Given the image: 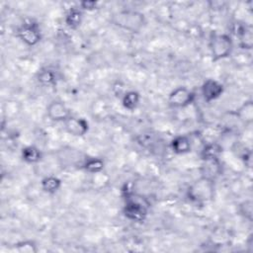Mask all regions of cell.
<instances>
[{
  "label": "cell",
  "mask_w": 253,
  "mask_h": 253,
  "mask_svg": "<svg viewBox=\"0 0 253 253\" xmlns=\"http://www.w3.org/2000/svg\"><path fill=\"white\" fill-rule=\"evenodd\" d=\"M214 182V180L201 175L189 185L186 192L188 200L195 204H205L212 201L215 194Z\"/></svg>",
  "instance_id": "1"
},
{
  "label": "cell",
  "mask_w": 253,
  "mask_h": 253,
  "mask_svg": "<svg viewBox=\"0 0 253 253\" xmlns=\"http://www.w3.org/2000/svg\"><path fill=\"white\" fill-rule=\"evenodd\" d=\"M112 23L126 32L138 33L146 24L145 16L135 10H121L113 14Z\"/></svg>",
  "instance_id": "2"
},
{
  "label": "cell",
  "mask_w": 253,
  "mask_h": 253,
  "mask_svg": "<svg viewBox=\"0 0 253 253\" xmlns=\"http://www.w3.org/2000/svg\"><path fill=\"white\" fill-rule=\"evenodd\" d=\"M210 51L211 59L218 61L227 58L233 50V40L228 34L213 33L210 38Z\"/></svg>",
  "instance_id": "3"
},
{
  "label": "cell",
  "mask_w": 253,
  "mask_h": 253,
  "mask_svg": "<svg viewBox=\"0 0 253 253\" xmlns=\"http://www.w3.org/2000/svg\"><path fill=\"white\" fill-rule=\"evenodd\" d=\"M17 37L28 46H35L42 41V32L39 24L28 21L21 24L16 31Z\"/></svg>",
  "instance_id": "4"
},
{
  "label": "cell",
  "mask_w": 253,
  "mask_h": 253,
  "mask_svg": "<svg viewBox=\"0 0 253 253\" xmlns=\"http://www.w3.org/2000/svg\"><path fill=\"white\" fill-rule=\"evenodd\" d=\"M123 212L125 216L133 222H142L148 214V207L133 198H128L124 206Z\"/></svg>",
  "instance_id": "5"
},
{
  "label": "cell",
  "mask_w": 253,
  "mask_h": 253,
  "mask_svg": "<svg viewBox=\"0 0 253 253\" xmlns=\"http://www.w3.org/2000/svg\"><path fill=\"white\" fill-rule=\"evenodd\" d=\"M196 99L194 91L185 86L176 87L168 96V103L171 107L181 109L190 106Z\"/></svg>",
  "instance_id": "6"
},
{
  "label": "cell",
  "mask_w": 253,
  "mask_h": 253,
  "mask_svg": "<svg viewBox=\"0 0 253 253\" xmlns=\"http://www.w3.org/2000/svg\"><path fill=\"white\" fill-rule=\"evenodd\" d=\"M46 116L55 123H64L72 115L70 109L60 100H53L46 106Z\"/></svg>",
  "instance_id": "7"
},
{
  "label": "cell",
  "mask_w": 253,
  "mask_h": 253,
  "mask_svg": "<svg viewBox=\"0 0 253 253\" xmlns=\"http://www.w3.org/2000/svg\"><path fill=\"white\" fill-rule=\"evenodd\" d=\"M224 92V86L221 82L209 78L201 86V94L205 102L211 103L217 100Z\"/></svg>",
  "instance_id": "8"
},
{
  "label": "cell",
  "mask_w": 253,
  "mask_h": 253,
  "mask_svg": "<svg viewBox=\"0 0 253 253\" xmlns=\"http://www.w3.org/2000/svg\"><path fill=\"white\" fill-rule=\"evenodd\" d=\"M64 130L73 135V136H84L88 130H89V124L88 122L83 119V118H79V117H75V116H71L69 119H67L64 123Z\"/></svg>",
  "instance_id": "9"
},
{
  "label": "cell",
  "mask_w": 253,
  "mask_h": 253,
  "mask_svg": "<svg viewBox=\"0 0 253 253\" xmlns=\"http://www.w3.org/2000/svg\"><path fill=\"white\" fill-rule=\"evenodd\" d=\"M221 163L219 159L203 160L201 167V175L211 180H214L221 174Z\"/></svg>",
  "instance_id": "10"
},
{
  "label": "cell",
  "mask_w": 253,
  "mask_h": 253,
  "mask_svg": "<svg viewBox=\"0 0 253 253\" xmlns=\"http://www.w3.org/2000/svg\"><path fill=\"white\" fill-rule=\"evenodd\" d=\"M170 147L172 151L176 154H186L192 149V142L187 135H176L170 142Z\"/></svg>",
  "instance_id": "11"
},
{
  "label": "cell",
  "mask_w": 253,
  "mask_h": 253,
  "mask_svg": "<svg viewBox=\"0 0 253 253\" xmlns=\"http://www.w3.org/2000/svg\"><path fill=\"white\" fill-rule=\"evenodd\" d=\"M57 73L50 67H42L37 73L38 82L44 87H52L57 82Z\"/></svg>",
  "instance_id": "12"
},
{
  "label": "cell",
  "mask_w": 253,
  "mask_h": 253,
  "mask_svg": "<svg viewBox=\"0 0 253 253\" xmlns=\"http://www.w3.org/2000/svg\"><path fill=\"white\" fill-rule=\"evenodd\" d=\"M83 21V11L79 7H71L65 14V25L72 30H76L80 27Z\"/></svg>",
  "instance_id": "13"
},
{
  "label": "cell",
  "mask_w": 253,
  "mask_h": 253,
  "mask_svg": "<svg viewBox=\"0 0 253 253\" xmlns=\"http://www.w3.org/2000/svg\"><path fill=\"white\" fill-rule=\"evenodd\" d=\"M234 115L244 125H251L253 122V102L251 100L243 102V104L235 110Z\"/></svg>",
  "instance_id": "14"
},
{
  "label": "cell",
  "mask_w": 253,
  "mask_h": 253,
  "mask_svg": "<svg viewBox=\"0 0 253 253\" xmlns=\"http://www.w3.org/2000/svg\"><path fill=\"white\" fill-rule=\"evenodd\" d=\"M21 157L23 161L28 164H36L42 160V153L39 147L35 145H27L22 148Z\"/></svg>",
  "instance_id": "15"
},
{
  "label": "cell",
  "mask_w": 253,
  "mask_h": 253,
  "mask_svg": "<svg viewBox=\"0 0 253 253\" xmlns=\"http://www.w3.org/2000/svg\"><path fill=\"white\" fill-rule=\"evenodd\" d=\"M61 180L53 175L45 176L41 181V188L47 194H55L61 188Z\"/></svg>",
  "instance_id": "16"
},
{
  "label": "cell",
  "mask_w": 253,
  "mask_h": 253,
  "mask_svg": "<svg viewBox=\"0 0 253 253\" xmlns=\"http://www.w3.org/2000/svg\"><path fill=\"white\" fill-rule=\"evenodd\" d=\"M222 152V147L217 142L207 143L201 151L202 160H211V159H219V155Z\"/></svg>",
  "instance_id": "17"
},
{
  "label": "cell",
  "mask_w": 253,
  "mask_h": 253,
  "mask_svg": "<svg viewBox=\"0 0 253 253\" xmlns=\"http://www.w3.org/2000/svg\"><path fill=\"white\" fill-rule=\"evenodd\" d=\"M140 103V94L137 91L130 90L126 92L122 97V105L126 110L133 111Z\"/></svg>",
  "instance_id": "18"
},
{
  "label": "cell",
  "mask_w": 253,
  "mask_h": 253,
  "mask_svg": "<svg viewBox=\"0 0 253 253\" xmlns=\"http://www.w3.org/2000/svg\"><path fill=\"white\" fill-rule=\"evenodd\" d=\"M82 169L91 174H99L103 171L105 163L103 159L98 157H89L86 158L82 164Z\"/></svg>",
  "instance_id": "19"
},
{
  "label": "cell",
  "mask_w": 253,
  "mask_h": 253,
  "mask_svg": "<svg viewBox=\"0 0 253 253\" xmlns=\"http://www.w3.org/2000/svg\"><path fill=\"white\" fill-rule=\"evenodd\" d=\"M240 45L242 48L245 49H251L253 45V35H252V29L251 27L245 26V28H242L238 34Z\"/></svg>",
  "instance_id": "20"
},
{
  "label": "cell",
  "mask_w": 253,
  "mask_h": 253,
  "mask_svg": "<svg viewBox=\"0 0 253 253\" xmlns=\"http://www.w3.org/2000/svg\"><path fill=\"white\" fill-rule=\"evenodd\" d=\"M238 213L248 221H252L253 219V202L250 199L242 201L237 207Z\"/></svg>",
  "instance_id": "21"
},
{
  "label": "cell",
  "mask_w": 253,
  "mask_h": 253,
  "mask_svg": "<svg viewBox=\"0 0 253 253\" xmlns=\"http://www.w3.org/2000/svg\"><path fill=\"white\" fill-rule=\"evenodd\" d=\"M14 250L19 253H36L38 246L33 240H24L14 244Z\"/></svg>",
  "instance_id": "22"
},
{
  "label": "cell",
  "mask_w": 253,
  "mask_h": 253,
  "mask_svg": "<svg viewBox=\"0 0 253 253\" xmlns=\"http://www.w3.org/2000/svg\"><path fill=\"white\" fill-rule=\"evenodd\" d=\"M99 3L95 0H84L79 3V8L82 11H94L98 9Z\"/></svg>",
  "instance_id": "23"
}]
</instances>
